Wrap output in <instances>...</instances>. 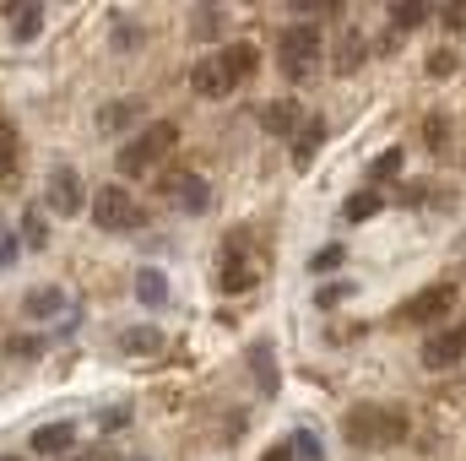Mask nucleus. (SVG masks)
I'll return each mask as SVG.
<instances>
[{"label":"nucleus","instance_id":"nucleus-15","mask_svg":"<svg viewBox=\"0 0 466 461\" xmlns=\"http://www.w3.org/2000/svg\"><path fill=\"white\" fill-rule=\"evenodd\" d=\"M66 310V293L60 288H33L27 299H22V315L27 321H49V315H60Z\"/></svg>","mask_w":466,"mask_h":461},{"label":"nucleus","instance_id":"nucleus-27","mask_svg":"<svg viewBox=\"0 0 466 461\" xmlns=\"http://www.w3.org/2000/svg\"><path fill=\"white\" fill-rule=\"evenodd\" d=\"M342 261H348V250H342V244H326V250H315V255H309V271L320 277V271H337Z\"/></svg>","mask_w":466,"mask_h":461},{"label":"nucleus","instance_id":"nucleus-4","mask_svg":"<svg viewBox=\"0 0 466 461\" xmlns=\"http://www.w3.org/2000/svg\"><path fill=\"white\" fill-rule=\"evenodd\" d=\"M277 55H282V71H288V77H309V71L320 66V27H315V22H293V27H282Z\"/></svg>","mask_w":466,"mask_h":461},{"label":"nucleus","instance_id":"nucleus-12","mask_svg":"<svg viewBox=\"0 0 466 461\" xmlns=\"http://www.w3.org/2000/svg\"><path fill=\"white\" fill-rule=\"evenodd\" d=\"M255 277H260V271H255V266H249L244 255H233V250H228V261H223V277H218V288H223V293H249V288H255Z\"/></svg>","mask_w":466,"mask_h":461},{"label":"nucleus","instance_id":"nucleus-29","mask_svg":"<svg viewBox=\"0 0 466 461\" xmlns=\"http://www.w3.org/2000/svg\"><path fill=\"white\" fill-rule=\"evenodd\" d=\"M125 347H130V353H157L163 337H157L152 326H136V332H125Z\"/></svg>","mask_w":466,"mask_h":461},{"label":"nucleus","instance_id":"nucleus-24","mask_svg":"<svg viewBox=\"0 0 466 461\" xmlns=\"http://www.w3.org/2000/svg\"><path fill=\"white\" fill-rule=\"evenodd\" d=\"M44 353V337H33V332H11L5 337V358H22V364H33Z\"/></svg>","mask_w":466,"mask_h":461},{"label":"nucleus","instance_id":"nucleus-21","mask_svg":"<svg viewBox=\"0 0 466 461\" xmlns=\"http://www.w3.org/2000/svg\"><path fill=\"white\" fill-rule=\"evenodd\" d=\"M423 22H429V5H423V0H396V5H390V27H396V33H412V27H423Z\"/></svg>","mask_w":466,"mask_h":461},{"label":"nucleus","instance_id":"nucleus-30","mask_svg":"<svg viewBox=\"0 0 466 461\" xmlns=\"http://www.w3.org/2000/svg\"><path fill=\"white\" fill-rule=\"evenodd\" d=\"M348 293H352V282H326V288H315V304H320V310H331V304H342Z\"/></svg>","mask_w":466,"mask_h":461},{"label":"nucleus","instance_id":"nucleus-34","mask_svg":"<svg viewBox=\"0 0 466 461\" xmlns=\"http://www.w3.org/2000/svg\"><path fill=\"white\" fill-rule=\"evenodd\" d=\"M445 27H466V0H456V5H445Z\"/></svg>","mask_w":466,"mask_h":461},{"label":"nucleus","instance_id":"nucleus-18","mask_svg":"<svg viewBox=\"0 0 466 461\" xmlns=\"http://www.w3.org/2000/svg\"><path fill=\"white\" fill-rule=\"evenodd\" d=\"M174 201H179L185 212H207V207H212V185H207L201 174H185L179 190H174Z\"/></svg>","mask_w":466,"mask_h":461},{"label":"nucleus","instance_id":"nucleus-25","mask_svg":"<svg viewBox=\"0 0 466 461\" xmlns=\"http://www.w3.org/2000/svg\"><path fill=\"white\" fill-rule=\"evenodd\" d=\"M396 169H401V147H385V152L369 163V185H385V179H396Z\"/></svg>","mask_w":466,"mask_h":461},{"label":"nucleus","instance_id":"nucleus-9","mask_svg":"<svg viewBox=\"0 0 466 461\" xmlns=\"http://www.w3.org/2000/svg\"><path fill=\"white\" fill-rule=\"evenodd\" d=\"M5 27H11V38H16V44H27V38H38V33H44V5H38V0H22V5H5Z\"/></svg>","mask_w":466,"mask_h":461},{"label":"nucleus","instance_id":"nucleus-5","mask_svg":"<svg viewBox=\"0 0 466 461\" xmlns=\"http://www.w3.org/2000/svg\"><path fill=\"white\" fill-rule=\"evenodd\" d=\"M451 310H456V282H434V288L412 293V299L396 310V321H401V326H429V321H451Z\"/></svg>","mask_w":466,"mask_h":461},{"label":"nucleus","instance_id":"nucleus-22","mask_svg":"<svg viewBox=\"0 0 466 461\" xmlns=\"http://www.w3.org/2000/svg\"><path fill=\"white\" fill-rule=\"evenodd\" d=\"M130 119H141V98H119L109 109H98V125H104V130H125Z\"/></svg>","mask_w":466,"mask_h":461},{"label":"nucleus","instance_id":"nucleus-10","mask_svg":"<svg viewBox=\"0 0 466 461\" xmlns=\"http://www.w3.org/2000/svg\"><path fill=\"white\" fill-rule=\"evenodd\" d=\"M76 446V429L71 424H44V429H33V440H27V451H38V456H66Z\"/></svg>","mask_w":466,"mask_h":461},{"label":"nucleus","instance_id":"nucleus-2","mask_svg":"<svg viewBox=\"0 0 466 461\" xmlns=\"http://www.w3.org/2000/svg\"><path fill=\"white\" fill-rule=\"evenodd\" d=\"M174 147H179V125H174V119H152L147 130H136V136L119 147V174H147V169H157Z\"/></svg>","mask_w":466,"mask_h":461},{"label":"nucleus","instance_id":"nucleus-20","mask_svg":"<svg viewBox=\"0 0 466 461\" xmlns=\"http://www.w3.org/2000/svg\"><path fill=\"white\" fill-rule=\"evenodd\" d=\"M16 169H22V136L11 119H0V179H11Z\"/></svg>","mask_w":466,"mask_h":461},{"label":"nucleus","instance_id":"nucleus-6","mask_svg":"<svg viewBox=\"0 0 466 461\" xmlns=\"http://www.w3.org/2000/svg\"><path fill=\"white\" fill-rule=\"evenodd\" d=\"M44 207H49V212H60V218H76V212H82V174H76L71 163L49 169V185H44Z\"/></svg>","mask_w":466,"mask_h":461},{"label":"nucleus","instance_id":"nucleus-1","mask_svg":"<svg viewBox=\"0 0 466 461\" xmlns=\"http://www.w3.org/2000/svg\"><path fill=\"white\" fill-rule=\"evenodd\" d=\"M407 429H412L407 407H358V413H348V446H358V451L401 446Z\"/></svg>","mask_w":466,"mask_h":461},{"label":"nucleus","instance_id":"nucleus-19","mask_svg":"<svg viewBox=\"0 0 466 461\" xmlns=\"http://www.w3.org/2000/svg\"><path fill=\"white\" fill-rule=\"evenodd\" d=\"M136 299H141L147 310H157V304H168V282H163V271H157V266H147V271H136Z\"/></svg>","mask_w":466,"mask_h":461},{"label":"nucleus","instance_id":"nucleus-17","mask_svg":"<svg viewBox=\"0 0 466 461\" xmlns=\"http://www.w3.org/2000/svg\"><path fill=\"white\" fill-rule=\"evenodd\" d=\"M260 125H266L271 136H288V130H299V104H293V98H271V104L260 109Z\"/></svg>","mask_w":466,"mask_h":461},{"label":"nucleus","instance_id":"nucleus-32","mask_svg":"<svg viewBox=\"0 0 466 461\" xmlns=\"http://www.w3.org/2000/svg\"><path fill=\"white\" fill-rule=\"evenodd\" d=\"M445 130H451V125H445V115H429V119H423V141H429L434 152L445 147Z\"/></svg>","mask_w":466,"mask_h":461},{"label":"nucleus","instance_id":"nucleus-13","mask_svg":"<svg viewBox=\"0 0 466 461\" xmlns=\"http://www.w3.org/2000/svg\"><path fill=\"white\" fill-rule=\"evenodd\" d=\"M249 369H255V391L277 396V364H271V343H249Z\"/></svg>","mask_w":466,"mask_h":461},{"label":"nucleus","instance_id":"nucleus-8","mask_svg":"<svg viewBox=\"0 0 466 461\" xmlns=\"http://www.w3.org/2000/svg\"><path fill=\"white\" fill-rule=\"evenodd\" d=\"M190 93H201V98H223V93H233L223 55H207V60L190 66Z\"/></svg>","mask_w":466,"mask_h":461},{"label":"nucleus","instance_id":"nucleus-14","mask_svg":"<svg viewBox=\"0 0 466 461\" xmlns=\"http://www.w3.org/2000/svg\"><path fill=\"white\" fill-rule=\"evenodd\" d=\"M320 141H326V119H304V130L293 141V169H309L315 152H320Z\"/></svg>","mask_w":466,"mask_h":461},{"label":"nucleus","instance_id":"nucleus-36","mask_svg":"<svg viewBox=\"0 0 466 461\" xmlns=\"http://www.w3.org/2000/svg\"><path fill=\"white\" fill-rule=\"evenodd\" d=\"M5 461H16V456H5Z\"/></svg>","mask_w":466,"mask_h":461},{"label":"nucleus","instance_id":"nucleus-26","mask_svg":"<svg viewBox=\"0 0 466 461\" xmlns=\"http://www.w3.org/2000/svg\"><path fill=\"white\" fill-rule=\"evenodd\" d=\"M49 244V223H44V212H27L22 218V250H44Z\"/></svg>","mask_w":466,"mask_h":461},{"label":"nucleus","instance_id":"nucleus-7","mask_svg":"<svg viewBox=\"0 0 466 461\" xmlns=\"http://www.w3.org/2000/svg\"><path fill=\"white\" fill-rule=\"evenodd\" d=\"M461 358H466V321L423 343V369H451V364H461Z\"/></svg>","mask_w":466,"mask_h":461},{"label":"nucleus","instance_id":"nucleus-11","mask_svg":"<svg viewBox=\"0 0 466 461\" xmlns=\"http://www.w3.org/2000/svg\"><path fill=\"white\" fill-rule=\"evenodd\" d=\"M331 60H337V71H342V77H352V71H358V66L369 60V38H363L358 27H348V33L337 38V49H331Z\"/></svg>","mask_w":466,"mask_h":461},{"label":"nucleus","instance_id":"nucleus-33","mask_svg":"<svg viewBox=\"0 0 466 461\" xmlns=\"http://www.w3.org/2000/svg\"><path fill=\"white\" fill-rule=\"evenodd\" d=\"M16 255H22V239H16V233H0V271H11Z\"/></svg>","mask_w":466,"mask_h":461},{"label":"nucleus","instance_id":"nucleus-3","mask_svg":"<svg viewBox=\"0 0 466 461\" xmlns=\"http://www.w3.org/2000/svg\"><path fill=\"white\" fill-rule=\"evenodd\" d=\"M141 201L125 190V185H104L98 196H93V223H98V233H130L141 229Z\"/></svg>","mask_w":466,"mask_h":461},{"label":"nucleus","instance_id":"nucleus-35","mask_svg":"<svg viewBox=\"0 0 466 461\" xmlns=\"http://www.w3.org/2000/svg\"><path fill=\"white\" fill-rule=\"evenodd\" d=\"M260 461H299V456H293V446H271Z\"/></svg>","mask_w":466,"mask_h":461},{"label":"nucleus","instance_id":"nucleus-28","mask_svg":"<svg viewBox=\"0 0 466 461\" xmlns=\"http://www.w3.org/2000/svg\"><path fill=\"white\" fill-rule=\"evenodd\" d=\"M288 446H293V456H299V461H320V456H326V451H320V435H309V429H299Z\"/></svg>","mask_w":466,"mask_h":461},{"label":"nucleus","instance_id":"nucleus-16","mask_svg":"<svg viewBox=\"0 0 466 461\" xmlns=\"http://www.w3.org/2000/svg\"><path fill=\"white\" fill-rule=\"evenodd\" d=\"M218 55H223V66H228V82H233V87H238V82L260 66V49H255V44H228V49H218Z\"/></svg>","mask_w":466,"mask_h":461},{"label":"nucleus","instance_id":"nucleus-31","mask_svg":"<svg viewBox=\"0 0 466 461\" xmlns=\"http://www.w3.org/2000/svg\"><path fill=\"white\" fill-rule=\"evenodd\" d=\"M456 66H461V60H456V49H434V55H429V77H451Z\"/></svg>","mask_w":466,"mask_h":461},{"label":"nucleus","instance_id":"nucleus-23","mask_svg":"<svg viewBox=\"0 0 466 461\" xmlns=\"http://www.w3.org/2000/svg\"><path fill=\"white\" fill-rule=\"evenodd\" d=\"M380 207H385V196H380V190H358L348 207H342V218H348V223H363V218H374Z\"/></svg>","mask_w":466,"mask_h":461}]
</instances>
